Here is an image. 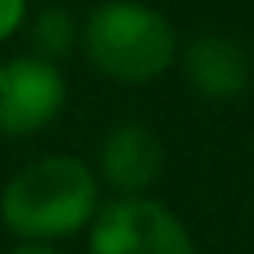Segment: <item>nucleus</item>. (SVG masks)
<instances>
[{"label": "nucleus", "mask_w": 254, "mask_h": 254, "mask_svg": "<svg viewBox=\"0 0 254 254\" xmlns=\"http://www.w3.org/2000/svg\"><path fill=\"white\" fill-rule=\"evenodd\" d=\"M87 254H198L187 222L151 194L99 202L87 226Z\"/></svg>", "instance_id": "nucleus-3"}, {"label": "nucleus", "mask_w": 254, "mask_h": 254, "mask_svg": "<svg viewBox=\"0 0 254 254\" xmlns=\"http://www.w3.org/2000/svg\"><path fill=\"white\" fill-rule=\"evenodd\" d=\"M163 139L143 119L115 123L95 151V179L115 194H147L163 175Z\"/></svg>", "instance_id": "nucleus-5"}, {"label": "nucleus", "mask_w": 254, "mask_h": 254, "mask_svg": "<svg viewBox=\"0 0 254 254\" xmlns=\"http://www.w3.org/2000/svg\"><path fill=\"white\" fill-rule=\"evenodd\" d=\"M87 64L115 83H151L179 56L175 24L143 0H103L79 28Z\"/></svg>", "instance_id": "nucleus-2"}, {"label": "nucleus", "mask_w": 254, "mask_h": 254, "mask_svg": "<svg viewBox=\"0 0 254 254\" xmlns=\"http://www.w3.org/2000/svg\"><path fill=\"white\" fill-rule=\"evenodd\" d=\"M67 103V79L60 64L24 52L0 60V135L32 139L40 135Z\"/></svg>", "instance_id": "nucleus-4"}, {"label": "nucleus", "mask_w": 254, "mask_h": 254, "mask_svg": "<svg viewBox=\"0 0 254 254\" xmlns=\"http://www.w3.org/2000/svg\"><path fill=\"white\" fill-rule=\"evenodd\" d=\"M32 52L36 56H44V60H52V64H60V60H67L75 48H79V24H75V16L67 12V8H60V4H52V8H44L36 20H32Z\"/></svg>", "instance_id": "nucleus-7"}, {"label": "nucleus", "mask_w": 254, "mask_h": 254, "mask_svg": "<svg viewBox=\"0 0 254 254\" xmlns=\"http://www.w3.org/2000/svg\"><path fill=\"white\" fill-rule=\"evenodd\" d=\"M28 20V0H0V44H8Z\"/></svg>", "instance_id": "nucleus-8"}, {"label": "nucleus", "mask_w": 254, "mask_h": 254, "mask_svg": "<svg viewBox=\"0 0 254 254\" xmlns=\"http://www.w3.org/2000/svg\"><path fill=\"white\" fill-rule=\"evenodd\" d=\"M99 210L95 171L67 151L24 163L0 190V222L20 242H60L91 226Z\"/></svg>", "instance_id": "nucleus-1"}, {"label": "nucleus", "mask_w": 254, "mask_h": 254, "mask_svg": "<svg viewBox=\"0 0 254 254\" xmlns=\"http://www.w3.org/2000/svg\"><path fill=\"white\" fill-rule=\"evenodd\" d=\"M250 71H254L250 52L222 32H198L183 48V75L210 103L238 99L250 87Z\"/></svg>", "instance_id": "nucleus-6"}, {"label": "nucleus", "mask_w": 254, "mask_h": 254, "mask_svg": "<svg viewBox=\"0 0 254 254\" xmlns=\"http://www.w3.org/2000/svg\"><path fill=\"white\" fill-rule=\"evenodd\" d=\"M12 254H64L56 242H20Z\"/></svg>", "instance_id": "nucleus-9"}]
</instances>
